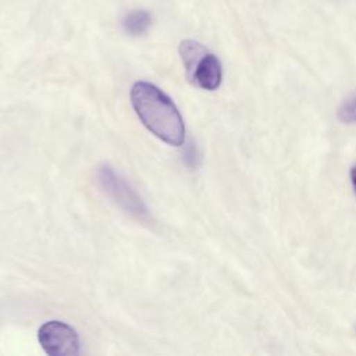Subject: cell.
Returning a JSON list of instances; mask_svg holds the SVG:
<instances>
[{
    "label": "cell",
    "mask_w": 356,
    "mask_h": 356,
    "mask_svg": "<svg viewBox=\"0 0 356 356\" xmlns=\"http://www.w3.org/2000/svg\"><path fill=\"white\" fill-rule=\"evenodd\" d=\"M186 74L189 79L199 88L206 90H214L221 83L222 68L220 60L214 54L207 51Z\"/></svg>",
    "instance_id": "obj_4"
},
{
    "label": "cell",
    "mask_w": 356,
    "mask_h": 356,
    "mask_svg": "<svg viewBox=\"0 0 356 356\" xmlns=\"http://www.w3.org/2000/svg\"><path fill=\"white\" fill-rule=\"evenodd\" d=\"M338 117L343 122H356V97L343 103L338 110Z\"/></svg>",
    "instance_id": "obj_6"
},
{
    "label": "cell",
    "mask_w": 356,
    "mask_h": 356,
    "mask_svg": "<svg viewBox=\"0 0 356 356\" xmlns=\"http://www.w3.org/2000/svg\"><path fill=\"white\" fill-rule=\"evenodd\" d=\"M131 103L143 125L157 138L172 146L185 139L182 117L172 100L156 85L139 81L131 89Z\"/></svg>",
    "instance_id": "obj_1"
},
{
    "label": "cell",
    "mask_w": 356,
    "mask_h": 356,
    "mask_svg": "<svg viewBox=\"0 0 356 356\" xmlns=\"http://www.w3.org/2000/svg\"><path fill=\"white\" fill-rule=\"evenodd\" d=\"M152 24V17L145 10H135L129 13L124 19L125 31L132 36H139L145 33Z\"/></svg>",
    "instance_id": "obj_5"
},
{
    "label": "cell",
    "mask_w": 356,
    "mask_h": 356,
    "mask_svg": "<svg viewBox=\"0 0 356 356\" xmlns=\"http://www.w3.org/2000/svg\"><path fill=\"white\" fill-rule=\"evenodd\" d=\"M38 339L50 356H75L79 353L76 331L63 321H47L38 331Z\"/></svg>",
    "instance_id": "obj_3"
},
{
    "label": "cell",
    "mask_w": 356,
    "mask_h": 356,
    "mask_svg": "<svg viewBox=\"0 0 356 356\" xmlns=\"http://www.w3.org/2000/svg\"><path fill=\"white\" fill-rule=\"evenodd\" d=\"M350 181H352L353 189H355V192H356V165L350 170Z\"/></svg>",
    "instance_id": "obj_7"
},
{
    "label": "cell",
    "mask_w": 356,
    "mask_h": 356,
    "mask_svg": "<svg viewBox=\"0 0 356 356\" xmlns=\"http://www.w3.org/2000/svg\"><path fill=\"white\" fill-rule=\"evenodd\" d=\"M97 179L106 193L118 203L127 213L132 214L138 220L149 221V211L143 204L138 193L128 185V182L114 172L108 165H102L97 171Z\"/></svg>",
    "instance_id": "obj_2"
}]
</instances>
